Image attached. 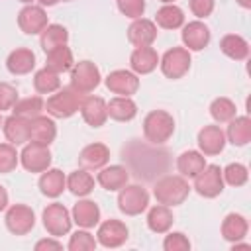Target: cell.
Instances as JSON below:
<instances>
[{
    "label": "cell",
    "instance_id": "1",
    "mask_svg": "<svg viewBox=\"0 0 251 251\" xmlns=\"http://www.w3.org/2000/svg\"><path fill=\"white\" fill-rule=\"evenodd\" d=\"M190 184L182 175H167L163 178H159L153 186V196L157 200V204H165V206H178L182 204L188 194H190Z\"/></svg>",
    "mask_w": 251,
    "mask_h": 251
},
{
    "label": "cell",
    "instance_id": "2",
    "mask_svg": "<svg viewBox=\"0 0 251 251\" xmlns=\"http://www.w3.org/2000/svg\"><path fill=\"white\" fill-rule=\"evenodd\" d=\"M82 98L84 94L75 90L73 86H65V88H59L55 90V94H51L45 102V108H47V114L51 118H57V120H67L71 116H75L78 110H80V104H82Z\"/></svg>",
    "mask_w": 251,
    "mask_h": 251
},
{
    "label": "cell",
    "instance_id": "3",
    "mask_svg": "<svg viewBox=\"0 0 251 251\" xmlns=\"http://www.w3.org/2000/svg\"><path fill=\"white\" fill-rule=\"evenodd\" d=\"M175 133V118L167 110H151L143 118V135L153 145L167 143Z\"/></svg>",
    "mask_w": 251,
    "mask_h": 251
},
{
    "label": "cell",
    "instance_id": "4",
    "mask_svg": "<svg viewBox=\"0 0 251 251\" xmlns=\"http://www.w3.org/2000/svg\"><path fill=\"white\" fill-rule=\"evenodd\" d=\"M118 208L126 216H139L149 206V192L141 184H126L118 190Z\"/></svg>",
    "mask_w": 251,
    "mask_h": 251
},
{
    "label": "cell",
    "instance_id": "5",
    "mask_svg": "<svg viewBox=\"0 0 251 251\" xmlns=\"http://www.w3.org/2000/svg\"><path fill=\"white\" fill-rule=\"evenodd\" d=\"M41 220H43V227H45L47 233L53 235V237L67 235V233L71 231V226H73L71 212H69L63 204H59V202L47 204V208H45L43 214H41Z\"/></svg>",
    "mask_w": 251,
    "mask_h": 251
},
{
    "label": "cell",
    "instance_id": "6",
    "mask_svg": "<svg viewBox=\"0 0 251 251\" xmlns=\"http://www.w3.org/2000/svg\"><path fill=\"white\" fill-rule=\"evenodd\" d=\"M190 51L184 49V47H173L169 51H165L163 57H159V65H161V71L167 78H182L188 69H190Z\"/></svg>",
    "mask_w": 251,
    "mask_h": 251
},
{
    "label": "cell",
    "instance_id": "7",
    "mask_svg": "<svg viewBox=\"0 0 251 251\" xmlns=\"http://www.w3.org/2000/svg\"><path fill=\"white\" fill-rule=\"evenodd\" d=\"M51 151L49 145H41V143H33L27 141L20 153V165L29 171V173H43L51 167Z\"/></svg>",
    "mask_w": 251,
    "mask_h": 251
},
{
    "label": "cell",
    "instance_id": "8",
    "mask_svg": "<svg viewBox=\"0 0 251 251\" xmlns=\"http://www.w3.org/2000/svg\"><path fill=\"white\" fill-rule=\"evenodd\" d=\"M100 69L92 61H78L71 69V86L82 94L92 92L100 84Z\"/></svg>",
    "mask_w": 251,
    "mask_h": 251
},
{
    "label": "cell",
    "instance_id": "9",
    "mask_svg": "<svg viewBox=\"0 0 251 251\" xmlns=\"http://www.w3.org/2000/svg\"><path fill=\"white\" fill-rule=\"evenodd\" d=\"M224 176H222V169L218 165H206L196 176H194V190L202 196V198H216L222 194L224 190Z\"/></svg>",
    "mask_w": 251,
    "mask_h": 251
},
{
    "label": "cell",
    "instance_id": "10",
    "mask_svg": "<svg viewBox=\"0 0 251 251\" xmlns=\"http://www.w3.org/2000/svg\"><path fill=\"white\" fill-rule=\"evenodd\" d=\"M4 222H6V227H8L10 233H14V235H25L35 226V214L25 204H14V206H10L6 210Z\"/></svg>",
    "mask_w": 251,
    "mask_h": 251
},
{
    "label": "cell",
    "instance_id": "11",
    "mask_svg": "<svg viewBox=\"0 0 251 251\" xmlns=\"http://www.w3.org/2000/svg\"><path fill=\"white\" fill-rule=\"evenodd\" d=\"M129 237V229L124 222L120 220H106L98 226V231H96V241L102 245V247H108V249H114V247H120L127 241Z\"/></svg>",
    "mask_w": 251,
    "mask_h": 251
},
{
    "label": "cell",
    "instance_id": "12",
    "mask_svg": "<svg viewBox=\"0 0 251 251\" xmlns=\"http://www.w3.org/2000/svg\"><path fill=\"white\" fill-rule=\"evenodd\" d=\"M106 88L118 96H133L139 90V75L126 69H116L106 76Z\"/></svg>",
    "mask_w": 251,
    "mask_h": 251
},
{
    "label": "cell",
    "instance_id": "13",
    "mask_svg": "<svg viewBox=\"0 0 251 251\" xmlns=\"http://www.w3.org/2000/svg\"><path fill=\"white\" fill-rule=\"evenodd\" d=\"M18 25L24 33L27 35H37L47 27V14L43 10V6H33V4H25L20 12H18Z\"/></svg>",
    "mask_w": 251,
    "mask_h": 251
},
{
    "label": "cell",
    "instance_id": "14",
    "mask_svg": "<svg viewBox=\"0 0 251 251\" xmlns=\"http://www.w3.org/2000/svg\"><path fill=\"white\" fill-rule=\"evenodd\" d=\"M182 43H184V49L188 51H202L204 47H208L210 43V27L200 22V20H194V22H188L182 25Z\"/></svg>",
    "mask_w": 251,
    "mask_h": 251
},
{
    "label": "cell",
    "instance_id": "15",
    "mask_svg": "<svg viewBox=\"0 0 251 251\" xmlns=\"http://www.w3.org/2000/svg\"><path fill=\"white\" fill-rule=\"evenodd\" d=\"M198 151L202 155H220L226 147V133L220 126H204L198 131Z\"/></svg>",
    "mask_w": 251,
    "mask_h": 251
},
{
    "label": "cell",
    "instance_id": "16",
    "mask_svg": "<svg viewBox=\"0 0 251 251\" xmlns=\"http://www.w3.org/2000/svg\"><path fill=\"white\" fill-rule=\"evenodd\" d=\"M157 39V25L153 20L137 18L127 27V41L135 47H151Z\"/></svg>",
    "mask_w": 251,
    "mask_h": 251
},
{
    "label": "cell",
    "instance_id": "17",
    "mask_svg": "<svg viewBox=\"0 0 251 251\" xmlns=\"http://www.w3.org/2000/svg\"><path fill=\"white\" fill-rule=\"evenodd\" d=\"M78 112H80L82 120L92 127H102L108 120L106 100L100 98V96H84Z\"/></svg>",
    "mask_w": 251,
    "mask_h": 251
},
{
    "label": "cell",
    "instance_id": "18",
    "mask_svg": "<svg viewBox=\"0 0 251 251\" xmlns=\"http://www.w3.org/2000/svg\"><path fill=\"white\" fill-rule=\"evenodd\" d=\"M110 161V149L104 143H88L78 153V165L86 171H100Z\"/></svg>",
    "mask_w": 251,
    "mask_h": 251
},
{
    "label": "cell",
    "instance_id": "19",
    "mask_svg": "<svg viewBox=\"0 0 251 251\" xmlns=\"http://www.w3.org/2000/svg\"><path fill=\"white\" fill-rule=\"evenodd\" d=\"M57 137V126L53 118L49 116H35L29 120V141L41 143V145H51Z\"/></svg>",
    "mask_w": 251,
    "mask_h": 251
},
{
    "label": "cell",
    "instance_id": "20",
    "mask_svg": "<svg viewBox=\"0 0 251 251\" xmlns=\"http://www.w3.org/2000/svg\"><path fill=\"white\" fill-rule=\"evenodd\" d=\"M71 218L73 222L82 227V229H90L94 226L100 224V208L96 202L92 200H78L75 206H73V212H71Z\"/></svg>",
    "mask_w": 251,
    "mask_h": 251
},
{
    "label": "cell",
    "instance_id": "21",
    "mask_svg": "<svg viewBox=\"0 0 251 251\" xmlns=\"http://www.w3.org/2000/svg\"><path fill=\"white\" fill-rule=\"evenodd\" d=\"M96 180H98V184H100L104 190L116 192V190H120L122 186L127 184L129 175H127V169L122 167V165H106V167L100 169Z\"/></svg>",
    "mask_w": 251,
    "mask_h": 251
},
{
    "label": "cell",
    "instance_id": "22",
    "mask_svg": "<svg viewBox=\"0 0 251 251\" xmlns=\"http://www.w3.org/2000/svg\"><path fill=\"white\" fill-rule=\"evenodd\" d=\"M159 65V53L153 47H135L129 55V67L135 75H149Z\"/></svg>",
    "mask_w": 251,
    "mask_h": 251
},
{
    "label": "cell",
    "instance_id": "23",
    "mask_svg": "<svg viewBox=\"0 0 251 251\" xmlns=\"http://www.w3.org/2000/svg\"><path fill=\"white\" fill-rule=\"evenodd\" d=\"M4 135L12 145H25L29 141V120L16 114L4 120Z\"/></svg>",
    "mask_w": 251,
    "mask_h": 251
},
{
    "label": "cell",
    "instance_id": "24",
    "mask_svg": "<svg viewBox=\"0 0 251 251\" xmlns=\"http://www.w3.org/2000/svg\"><path fill=\"white\" fill-rule=\"evenodd\" d=\"M67 188V176L59 169H47L39 176V190L47 198H59Z\"/></svg>",
    "mask_w": 251,
    "mask_h": 251
},
{
    "label": "cell",
    "instance_id": "25",
    "mask_svg": "<svg viewBox=\"0 0 251 251\" xmlns=\"http://www.w3.org/2000/svg\"><path fill=\"white\" fill-rule=\"evenodd\" d=\"M33 67H35V55L27 47L14 49L6 59V69L12 75H27L33 71Z\"/></svg>",
    "mask_w": 251,
    "mask_h": 251
},
{
    "label": "cell",
    "instance_id": "26",
    "mask_svg": "<svg viewBox=\"0 0 251 251\" xmlns=\"http://www.w3.org/2000/svg\"><path fill=\"white\" fill-rule=\"evenodd\" d=\"M108 118L116 122H131L137 116V104L131 100V96H114L110 102H106Z\"/></svg>",
    "mask_w": 251,
    "mask_h": 251
},
{
    "label": "cell",
    "instance_id": "27",
    "mask_svg": "<svg viewBox=\"0 0 251 251\" xmlns=\"http://www.w3.org/2000/svg\"><path fill=\"white\" fill-rule=\"evenodd\" d=\"M227 131H226V141L243 147L251 141V120L249 116H235L227 122Z\"/></svg>",
    "mask_w": 251,
    "mask_h": 251
},
{
    "label": "cell",
    "instance_id": "28",
    "mask_svg": "<svg viewBox=\"0 0 251 251\" xmlns=\"http://www.w3.org/2000/svg\"><path fill=\"white\" fill-rule=\"evenodd\" d=\"M249 231V224L245 220V216L241 214H227L222 222V237L229 243H235V241H241Z\"/></svg>",
    "mask_w": 251,
    "mask_h": 251
},
{
    "label": "cell",
    "instance_id": "29",
    "mask_svg": "<svg viewBox=\"0 0 251 251\" xmlns=\"http://www.w3.org/2000/svg\"><path fill=\"white\" fill-rule=\"evenodd\" d=\"M204 167H206V157L194 149L182 151L176 159V169L184 178H194Z\"/></svg>",
    "mask_w": 251,
    "mask_h": 251
},
{
    "label": "cell",
    "instance_id": "30",
    "mask_svg": "<svg viewBox=\"0 0 251 251\" xmlns=\"http://www.w3.org/2000/svg\"><path fill=\"white\" fill-rule=\"evenodd\" d=\"M220 49L226 57L233 59V61H245L249 57V43L245 37L237 35V33H227L220 39Z\"/></svg>",
    "mask_w": 251,
    "mask_h": 251
},
{
    "label": "cell",
    "instance_id": "31",
    "mask_svg": "<svg viewBox=\"0 0 251 251\" xmlns=\"http://www.w3.org/2000/svg\"><path fill=\"white\" fill-rule=\"evenodd\" d=\"M173 222H175V216H173L171 208L165 204H157L147 212V227L153 233H167L171 229Z\"/></svg>",
    "mask_w": 251,
    "mask_h": 251
},
{
    "label": "cell",
    "instance_id": "32",
    "mask_svg": "<svg viewBox=\"0 0 251 251\" xmlns=\"http://www.w3.org/2000/svg\"><path fill=\"white\" fill-rule=\"evenodd\" d=\"M67 41H69V31L61 24H47V27L39 33V43L45 53H49L61 45H67Z\"/></svg>",
    "mask_w": 251,
    "mask_h": 251
},
{
    "label": "cell",
    "instance_id": "33",
    "mask_svg": "<svg viewBox=\"0 0 251 251\" xmlns=\"http://www.w3.org/2000/svg\"><path fill=\"white\" fill-rule=\"evenodd\" d=\"M67 188L71 190V194L84 198L94 190V176L86 169H76L67 176Z\"/></svg>",
    "mask_w": 251,
    "mask_h": 251
},
{
    "label": "cell",
    "instance_id": "34",
    "mask_svg": "<svg viewBox=\"0 0 251 251\" xmlns=\"http://www.w3.org/2000/svg\"><path fill=\"white\" fill-rule=\"evenodd\" d=\"M155 25L163 29H178L184 25V12L175 4H165L155 14Z\"/></svg>",
    "mask_w": 251,
    "mask_h": 251
},
{
    "label": "cell",
    "instance_id": "35",
    "mask_svg": "<svg viewBox=\"0 0 251 251\" xmlns=\"http://www.w3.org/2000/svg\"><path fill=\"white\" fill-rule=\"evenodd\" d=\"M75 65V57H73V51L67 47V45H61L53 51L47 53V61H45V67L51 69L53 73L61 75V73H67L71 71Z\"/></svg>",
    "mask_w": 251,
    "mask_h": 251
},
{
    "label": "cell",
    "instance_id": "36",
    "mask_svg": "<svg viewBox=\"0 0 251 251\" xmlns=\"http://www.w3.org/2000/svg\"><path fill=\"white\" fill-rule=\"evenodd\" d=\"M33 88L39 94H53L55 90L61 88V78H59L57 73L43 67L33 75Z\"/></svg>",
    "mask_w": 251,
    "mask_h": 251
},
{
    "label": "cell",
    "instance_id": "37",
    "mask_svg": "<svg viewBox=\"0 0 251 251\" xmlns=\"http://www.w3.org/2000/svg\"><path fill=\"white\" fill-rule=\"evenodd\" d=\"M45 110V100L41 96H27V98H22L14 104L12 112L20 118H25V120H31L35 116H39L41 112Z\"/></svg>",
    "mask_w": 251,
    "mask_h": 251
},
{
    "label": "cell",
    "instance_id": "38",
    "mask_svg": "<svg viewBox=\"0 0 251 251\" xmlns=\"http://www.w3.org/2000/svg\"><path fill=\"white\" fill-rule=\"evenodd\" d=\"M237 114V108H235V102L226 98V96H220L216 100H212L210 104V116L218 122V124H226L229 122L231 118H235Z\"/></svg>",
    "mask_w": 251,
    "mask_h": 251
},
{
    "label": "cell",
    "instance_id": "39",
    "mask_svg": "<svg viewBox=\"0 0 251 251\" xmlns=\"http://www.w3.org/2000/svg\"><path fill=\"white\" fill-rule=\"evenodd\" d=\"M222 176L229 186H243L249 180V171L241 163H229L226 169H222Z\"/></svg>",
    "mask_w": 251,
    "mask_h": 251
},
{
    "label": "cell",
    "instance_id": "40",
    "mask_svg": "<svg viewBox=\"0 0 251 251\" xmlns=\"http://www.w3.org/2000/svg\"><path fill=\"white\" fill-rule=\"evenodd\" d=\"M96 245H98L96 237L88 229H82V227L78 231H75L67 243L69 251H92V249H96Z\"/></svg>",
    "mask_w": 251,
    "mask_h": 251
},
{
    "label": "cell",
    "instance_id": "41",
    "mask_svg": "<svg viewBox=\"0 0 251 251\" xmlns=\"http://www.w3.org/2000/svg\"><path fill=\"white\" fill-rule=\"evenodd\" d=\"M20 165V153L12 143H0V175L12 173Z\"/></svg>",
    "mask_w": 251,
    "mask_h": 251
},
{
    "label": "cell",
    "instance_id": "42",
    "mask_svg": "<svg viewBox=\"0 0 251 251\" xmlns=\"http://www.w3.org/2000/svg\"><path fill=\"white\" fill-rule=\"evenodd\" d=\"M163 249L165 251H188L190 249V239L182 231H171L163 239Z\"/></svg>",
    "mask_w": 251,
    "mask_h": 251
},
{
    "label": "cell",
    "instance_id": "43",
    "mask_svg": "<svg viewBox=\"0 0 251 251\" xmlns=\"http://www.w3.org/2000/svg\"><path fill=\"white\" fill-rule=\"evenodd\" d=\"M118 10L129 18V20H137L143 16L145 12V0H118Z\"/></svg>",
    "mask_w": 251,
    "mask_h": 251
},
{
    "label": "cell",
    "instance_id": "44",
    "mask_svg": "<svg viewBox=\"0 0 251 251\" xmlns=\"http://www.w3.org/2000/svg\"><path fill=\"white\" fill-rule=\"evenodd\" d=\"M18 102V90L10 82H0V112L12 110Z\"/></svg>",
    "mask_w": 251,
    "mask_h": 251
},
{
    "label": "cell",
    "instance_id": "45",
    "mask_svg": "<svg viewBox=\"0 0 251 251\" xmlns=\"http://www.w3.org/2000/svg\"><path fill=\"white\" fill-rule=\"evenodd\" d=\"M188 4H190V12H192L198 20L208 18V16L214 12V6H216L214 0H188Z\"/></svg>",
    "mask_w": 251,
    "mask_h": 251
},
{
    "label": "cell",
    "instance_id": "46",
    "mask_svg": "<svg viewBox=\"0 0 251 251\" xmlns=\"http://www.w3.org/2000/svg\"><path fill=\"white\" fill-rule=\"evenodd\" d=\"M49 249H63V243L57 241V237H45L35 243V251H49Z\"/></svg>",
    "mask_w": 251,
    "mask_h": 251
},
{
    "label": "cell",
    "instance_id": "47",
    "mask_svg": "<svg viewBox=\"0 0 251 251\" xmlns=\"http://www.w3.org/2000/svg\"><path fill=\"white\" fill-rule=\"evenodd\" d=\"M6 208H8V192H6V188L0 184V212L6 210Z\"/></svg>",
    "mask_w": 251,
    "mask_h": 251
},
{
    "label": "cell",
    "instance_id": "48",
    "mask_svg": "<svg viewBox=\"0 0 251 251\" xmlns=\"http://www.w3.org/2000/svg\"><path fill=\"white\" fill-rule=\"evenodd\" d=\"M235 2H237L241 8H245V10H249V8H251V0H235Z\"/></svg>",
    "mask_w": 251,
    "mask_h": 251
},
{
    "label": "cell",
    "instance_id": "49",
    "mask_svg": "<svg viewBox=\"0 0 251 251\" xmlns=\"http://www.w3.org/2000/svg\"><path fill=\"white\" fill-rule=\"evenodd\" d=\"M41 6H55L57 2H61V0H37Z\"/></svg>",
    "mask_w": 251,
    "mask_h": 251
},
{
    "label": "cell",
    "instance_id": "50",
    "mask_svg": "<svg viewBox=\"0 0 251 251\" xmlns=\"http://www.w3.org/2000/svg\"><path fill=\"white\" fill-rule=\"evenodd\" d=\"M159 2H163V4H173L175 0H159Z\"/></svg>",
    "mask_w": 251,
    "mask_h": 251
},
{
    "label": "cell",
    "instance_id": "51",
    "mask_svg": "<svg viewBox=\"0 0 251 251\" xmlns=\"http://www.w3.org/2000/svg\"><path fill=\"white\" fill-rule=\"evenodd\" d=\"M20 2H24V4H31L33 0H20Z\"/></svg>",
    "mask_w": 251,
    "mask_h": 251
},
{
    "label": "cell",
    "instance_id": "52",
    "mask_svg": "<svg viewBox=\"0 0 251 251\" xmlns=\"http://www.w3.org/2000/svg\"><path fill=\"white\" fill-rule=\"evenodd\" d=\"M63 2H69V0H63Z\"/></svg>",
    "mask_w": 251,
    "mask_h": 251
},
{
    "label": "cell",
    "instance_id": "53",
    "mask_svg": "<svg viewBox=\"0 0 251 251\" xmlns=\"http://www.w3.org/2000/svg\"><path fill=\"white\" fill-rule=\"evenodd\" d=\"M0 122H2V118H0Z\"/></svg>",
    "mask_w": 251,
    "mask_h": 251
}]
</instances>
